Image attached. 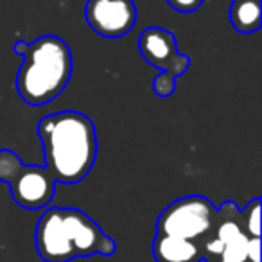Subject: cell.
Returning a JSON list of instances; mask_svg holds the SVG:
<instances>
[{
	"instance_id": "obj_9",
	"label": "cell",
	"mask_w": 262,
	"mask_h": 262,
	"mask_svg": "<svg viewBox=\"0 0 262 262\" xmlns=\"http://www.w3.org/2000/svg\"><path fill=\"white\" fill-rule=\"evenodd\" d=\"M228 15L235 31L243 34L255 33L260 29L262 24L260 0H233Z\"/></svg>"
},
{
	"instance_id": "obj_10",
	"label": "cell",
	"mask_w": 262,
	"mask_h": 262,
	"mask_svg": "<svg viewBox=\"0 0 262 262\" xmlns=\"http://www.w3.org/2000/svg\"><path fill=\"white\" fill-rule=\"evenodd\" d=\"M239 223L248 237H260V198H255L244 210H239Z\"/></svg>"
},
{
	"instance_id": "obj_12",
	"label": "cell",
	"mask_w": 262,
	"mask_h": 262,
	"mask_svg": "<svg viewBox=\"0 0 262 262\" xmlns=\"http://www.w3.org/2000/svg\"><path fill=\"white\" fill-rule=\"evenodd\" d=\"M169 6L180 13H192L203 4V0H167Z\"/></svg>"
},
{
	"instance_id": "obj_1",
	"label": "cell",
	"mask_w": 262,
	"mask_h": 262,
	"mask_svg": "<svg viewBox=\"0 0 262 262\" xmlns=\"http://www.w3.org/2000/svg\"><path fill=\"white\" fill-rule=\"evenodd\" d=\"M45 169L54 182L77 183L92 171L97 157V135L90 117L74 110L51 113L38 124Z\"/></svg>"
},
{
	"instance_id": "obj_2",
	"label": "cell",
	"mask_w": 262,
	"mask_h": 262,
	"mask_svg": "<svg viewBox=\"0 0 262 262\" xmlns=\"http://www.w3.org/2000/svg\"><path fill=\"white\" fill-rule=\"evenodd\" d=\"M36 251L45 262H70L77 257L113 255L115 241L77 208H47L34 233Z\"/></svg>"
},
{
	"instance_id": "obj_13",
	"label": "cell",
	"mask_w": 262,
	"mask_h": 262,
	"mask_svg": "<svg viewBox=\"0 0 262 262\" xmlns=\"http://www.w3.org/2000/svg\"><path fill=\"white\" fill-rule=\"evenodd\" d=\"M246 262H260V237H248Z\"/></svg>"
},
{
	"instance_id": "obj_11",
	"label": "cell",
	"mask_w": 262,
	"mask_h": 262,
	"mask_svg": "<svg viewBox=\"0 0 262 262\" xmlns=\"http://www.w3.org/2000/svg\"><path fill=\"white\" fill-rule=\"evenodd\" d=\"M174 88H176V77L171 76L169 72H160L155 77L153 90H155V94L160 95V97H169V95H172Z\"/></svg>"
},
{
	"instance_id": "obj_5",
	"label": "cell",
	"mask_w": 262,
	"mask_h": 262,
	"mask_svg": "<svg viewBox=\"0 0 262 262\" xmlns=\"http://www.w3.org/2000/svg\"><path fill=\"white\" fill-rule=\"evenodd\" d=\"M54 178L45 167L24 165L20 162L13 171L8 185L15 203L27 210L45 208L54 198Z\"/></svg>"
},
{
	"instance_id": "obj_7",
	"label": "cell",
	"mask_w": 262,
	"mask_h": 262,
	"mask_svg": "<svg viewBox=\"0 0 262 262\" xmlns=\"http://www.w3.org/2000/svg\"><path fill=\"white\" fill-rule=\"evenodd\" d=\"M139 49L142 58L155 69L169 72L178 79L189 69V56L180 54L176 38L171 31L162 27H149L139 38Z\"/></svg>"
},
{
	"instance_id": "obj_14",
	"label": "cell",
	"mask_w": 262,
	"mask_h": 262,
	"mask_svg": "<svg viewBox=\"0 0 262 262\" xmlns=\"http://www.w3.org/2000/svg\"><path fill=\"white\" fill-rule=\"evenodd\" d=\"M205 262H217V260H212V258H205Z\"/></svg>"
},
{
	"instance_id": "obj_6",
	"label": "cell",
	"mask_w": 262,
	"mask_h": 262,
	"mask_svg": "<svg viewBox=\"0 0 262 262\" xmlns=\"http://www.w3.org/2000/svg\"><path fill=\"white\" fill-rule=\"evenodd\" d=\"M84 20L104 38H122L137 24L133 0H88Z\"/></svg>"
},
{
	"instance_id": "obj_8",
	"label": "cell",
	"mask_w": 262,
	"mask_h": 262,
	"mask_svg": "<svg viewBox=\"0 0 262 262\" xmlns=\"http://www.w3.org/2000/svg\"><path fill=\"white\" fill-rule=\"evenodd\" d=\"M153 257L157 262H203L205 251L196 241L158 232L153 241Z\"/></svg>"
},
{
	"instance_id": "obj_3",
	"label": "cell",
	"mask_w": 262,
	"mask_h": 262,
	"mask_svg": "<svg viewBox=\"0 0 262 262\" xmlns=\"http://www.w3.org/2000/svg\"><path fill=\"white\" fill-rule=\"evenodd\" d=\"M13 51L22 54L16 74V90L29 106H43L54 101L67 88L74 61L65 40L45 34L33 41H16Z\"/></svg>"
},
{
	"instance_id": "obj_4",
	"label": "cell",
	"mask_w": 262,
	"mask_h": 262,
	"mask_svg": "<svg viewBox=\"0 0 262 262\" xmlns=\"http://www.w3.org/2000/svg\"><path fill=\"white\" fill-rule=\"evenodd\" d=\"M217 215V208L208 198L192 194L172 201L162 210L157 221V232L198 241L214 232Z\"/></svg>"
}]
</instances>
